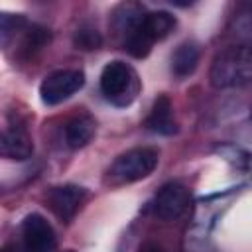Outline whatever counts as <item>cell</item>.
Masks as SVG:
<instances>
[{
	"instance_id": "obj_7",
	"label": "cell",
	"mask_w": 252,
	"mask_h": 252,
	"mask_svg": "<svg viewBox=\"0 0 252 252\" xmlns=\"http://www.w3.org/2000/svg\"><path fill=\"white\" fill-rule=\"evenodd\" d=\"M0 152L8 159H18L24 161L32 158L33 154V140L30 132L26 130L24 124H8L2 132V142H0Z\"/></svg>"
},
{
	"instance_id": "obj_12",
	"label": "cell",
	"mask_w": 252,
	"mask_h": 252,
	"mask_svg": "<svg viewBox=\"0 0 252 252\" xmlns=\"http://www.w3.org/2000/svg\"><path fill=\"white\" fill-rule=\"evenodd\" d=\"M199 63V47L193 41H183L171 55V71L175 77H189Z\"/></svg>"
},
{
	"instance_id": "obj_11",
	"label": "cell",
	"mask_w": 252,
	"mask_h": 252,
	"mask_svg": "<svg viewBox=\"0 0 252 252\" xmlns=\"http://www.w3.org/2000/svg\"><path fill=\"white\" fill-rule=\"evenodd\" d=\"M144 16H146V12H144V8L140 4H136V2H124V4H120L114 10V14H112V26L126 39L130 33H134L140 28Z\"/></svg>"
},
{
	"instance_id": "obj_13",
	"label": "cell",
	"mask_w": 252,
	"mask_h": 252,
	"mask_svg": "<svg viewBox=\"0 0 252 252\" xmlns=\"http://www.w3.org/2000/svg\"><path fill=\"white\" fill-rule=\"evenodd\" d=\"M175 28V16L165 12V10H158V12H146L144 22H142V30L146 32V35L152 41L163 39L167 37Z\"/></svg>"
},
{
	"instance_id": "obj_9",
	"label": "cell",
	"mask_w": 252,
	"mask_h": 252,
	"mask_svg": "<svg viewBox=\"0 0 252 252\" xmlns=\"http://www.w3.org/2000/svg\"><path fill=\"white\" fill-rule=\"evenodd\" d=\"M146 126H148V130L161 134V136H171L177 132V122L173 118V106L165 94L156 98V102L146 118Z\"/></svg>"
},
{
	"instance_id": "obj_14",
	"label": "cell",
	"mask_w": 252,
	"mask_h": 252,
	"mask_svg": "<svg viewBox=\"0 0 252 252\" xmlns=\"http://www.w3.org/2000/svg\"><path fill=\"white\" fill-rule=\"evenodd\" d=\"M230 33L242 43L252 45V6L246 4L238 8L230 20Z\"/></svg>"
},
{
	"instance_id": "obj_2",
	"label": "cell",
	"mask_w": 252,
	"mask_h": 252,
	"mask_svg": "<svg viewBox=\"0 0 252 252\" xmlns=\"http://www.w3.org/2000/svg\"><path fill=\"white\" fill-rule=\"evenodd\" d=\"M159 161V152L156 148H132L120 154L108 167V181L114 185L134 183L148 177Z\"/></svg>"
},
{
	"instance_id": "obj_17",
	"label": "cell",
	"mask_w": 252,
	"mask_h": 252,
	"mask_svg": "<svg viewBox=\"0 0 252 252\" xmlns=\"http://www.w3.org/2000/svg\"><path fill=\"white\" fill-rule=\"evenodd\" d=\"M67 252H75V250H67Z\"/></svg>"
},
{
	"instance_id": "obj_16",
	"label": "cell",
	"mask_w": 252,
	"mask_h": 252,
	"mask_svg": "<svg viewBox=\"0 0 252 252\" xmlns=\"http://www.w3.org/2000/svg\"><path fill=\"white\" fill-rule=\"evenodd\" d=\"M142 252H163V250H161L159 246H154V244H150V246H146Z\"/></svg>"
},
{
	"instance_id": "obj_1",
	"label": "cell",
	"mask_w": 252,
	"mask_h": 252,
	"mask_svg": "<svg viewBox=\"0 0 252 252\" xmlns=\"http://www.w3.org/2000/svg\"><path fill=\"white\" fill-rule=\"evenodd\" d=\"M211 85L219 91L252 85V45H228L219 51L209 71Z\"/></svg>"
},
{
	"instance_id": "obj_3",
	"label": "cell",
	"mask_w": 252,
	"mask_h": 252,
	"mask_svg": "<svg viewBox=\"0 0 252 252\" xmlns=\"http://www.w3.org/2000/svg\"><path fill=\"white\" fill-rule=\"evenodd\" d=\"M100 91L116 106H128L140 91L138 73L124 61H110L100 73Z\"/></svg>"
},
{
	"instance_id": "obj_5",
	"label": "cell",
	"mask_w": 252,
	"mask_h": 252,
	"mask_svg": "<svg viewBox=\"0 0 252 252\" xmlns=\"http://www.w3.org/2000/svg\"><path fill=\"white\" fill-rule=\"evenodd\" d=\"M22 246L24 252H55L57 236L45 217L32 213L22 220Z\"/></svg>"
},
{
	"instance_id": "obj_6",
	"label": "cell",
	"mask_w": 252,
	"mask_h": 252,
	"mask_svg": "<svg viewBox=\"0 0 252 252\" xmlns=\"http://www.w3.org/2000/svg\"><path fill=\"white\" fill-rule=\"evenodd\" d=\"M189 201V189L177 181H169L158 191L154 199V213L163 220H175L187 211Z\"/></svg>"
},
{
	"instance_id": "obj_10",
	"label": "cell",
	"mask_w": 252,
	"mask_h": 252,
	"mask_svg": "<svg viewBox=\"0 0 252 252\" xmlns=\"http://www.w3.org/2000/svg\"><path fill=\"white\" fill-rule=\"evenodd\" d=\"M96 130V122L91 114H77L65 124V142L69 148L79 150L87 146Z\"/></svg>"
},
{
	"instance_id": "obj_8",
	"label": "cell",
	"mask_w": 252,
	"mask_h": 252,
	"mask_svg": "<svg viewBox=\"0 0 252 252\" xmlns=\"http://www.w3.org/2000/svg\"><path fill=\"white\" fill-rule=\"evenodd\" d=\"M85 195H87L85 187L67 183V185L51 187V191H49V195H47V201H49L51 209L57 213L59 219L69 220V219H73V215L79 211V207H81Z\"/></svg>"
},
{
	"instance_id": "obj_15",
	"label": "cell",
	"mask_w": 252,
	"mask_h": 252,
	"mask_svg": "<svg viewBox=\"0 0 252 252\" xmlns=\"http://www.w3.org/2000/svg\"><path fill=\"white\" fill-rule=\"evenodd\" d=\"M73 45L83 51H93L102 45V35L93 28H79L73 35Z\"/></svg>"
},
{
	"instance_id": "obj_4",
	"label": "cell",
	"mask_w": 252,
	"mask_h": 252,
	"mask_svg": "<svg viewBox=\"0 0 252 252\" xmlns=\"http://www.w3.org/2000/svg\"><path fill=\"white\" fill-rule=\"evenodd\" d=\"M85 85V73L81 69H57L49 73L41 85H39V98L47 106H55L69 96H73L77 91H81Z\"/></svg>"
}]
</instances>
